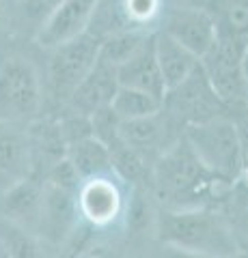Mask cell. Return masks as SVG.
<instances>
[{"instance_id": "6da1fadb", "label": "cell", "mask_w": 248, "mask_h": 258, "mask_svg": "<svg viewBox=\"0 0 248 258\" xmlns=\"http://www.w3.org/2000/svg\"><path fill=\"white\" fill-rule=\"evenodd\" d=\"M151 187H154L162 209L181 211V209L207 207L212 198H220L229 183L216 179L199 161L194 151L183 138V132L151 166Z\"/></svg>"}, {"instance_id": "7a4b0ae2", "label": "cell", "mask_w": 248, "mask_h": 258, "mask_svg": "<svg viewBox=\"0 0 248 258\" xmlns=\"http://www.w3.org/2000/svg\"><path fill=\"white\" fill-rule=\"evenodd\" d=\"M156 232L164 247L181 252L207 258H233L239 254L222 213L210 207L181 211L162 209L156 217Z\"/></svg>"}, {"instance_id": "3957f363", "label": "cell", "mask_w": 248, "mask_h": 258, "mask_svg": "<svg viewBox=\"0 0 248 258\" xmlns=\"http://www.w3.org/2000/svg\"><path fill=\"white\" fill-rule=\"evenodd\" d=\"M183 138L199 161L216 179L233 185L244 168V144L235 120L216 116L205 123L183 127Z\"/></svg>"}, {"instance_id": "277c9868", "label": "cell", "mask_w": 248, "mask_h": 258, "mask_svg": "<svg viewBox=\"0 0 248 258\" xmlns=\"http://www.w3.org/2000/svg\"><path fill=\"white\" fill-rule=\"evenodd\" d=\"M43 103L41 78L24 56H9L0 62V120L20 125L37 118Z\"/></svg>"}, {"instance_id": "5b68a950", "label": "cell", "mask_w": 248, "mask_h": 258, "mask_svg": "<svg viewBox=\"0 0 248 258\" xmlns=\"http://www.w3.org/2000/svg\"><path fill=\"white\" fill-rule=\"evenodd\" d=\"M246 41L248 37H237L231 32L218 30L210 52L199 60L216 97L227 108L246 106V84L242 74V56Z\"/></svg>"}, {"instance_id": "8992f818", "label": "cell", "mask_w": 248, "mask_h": 258, "mask_svg": "<svg viewBox=\"0 0 248 258\" xmlns=\"http://www.w3.org/2000/svg\"><path fill=\"white\" fill-rule=\"evenodd\" d=\"M100 43L102 39L86 30L84 35L50 50L52 54L47 62V88L57 103L65 106L78 84L93 69L100 56Z\"/></svg>"}, {"instance_id": "52a82bcc", "label": "cell", "mask_w": 248, "mask_h": 258, "mask_svg": "<svg viewBox=\"0 0 248 258\" xmlns=\"http://www.w3.org/2000/svg\"><path fill=\"white\" fill-rule=\"evenodd\" d=\"M225 108L227 106L216 97L214 88L207 82L201 62L179 86L166 91L164 95V112L173 120L183 123V127L225 116Z\"/></svg>"}, {"instance_id": "ba28073f", "label": "cell", "mask_w": 248, "mask_h": 258, "mask_svg": "<svg viewBox=\"0 0 248 258\" xmlns=\"http://www.w3.org/2000/svg\"><path fill=\"white\" fill-rule=\"evenodd\" d=\"M100 0H63L35 32V41L43 50H54L63 43L84 35L91 26Z\"/></svg>"}, {"instance_id": "9c48e42d", "label": "cell", "mask_w": 248, "mask_h": 258, "mask_svg": "<svg viewBox=\"0 0 248 258\" xmlns=\"http://www.w3.org/2000/svg\"><path fill=\"white\" fill-rule=\"evenodd\" d=\"M160 30L194 54L199 60L210 52L218 35L214 15L207 9H171L164 15Z\"/></svg>"}, {"instance_id": "30bf717a", "label": "cell", "mask_w": 248, "mask_h": 258, "mask_svg": "<svg viewBox=\"0 0 248 258\" xmlns=\"http://www.w3.org/2000/svg\"><path fill=\"white\" fill-rule=\"evenodd\" d=\"M43 183V200H41V217H39L37 237L41 243L61 245L80 220L76 191L63 189L59 185Z\"/></svg>"}, {"instance_id": "8fae6325", "label": "cell", "mask_w": 248, "mask_h": 258, "mask_svg": "<svg viewBox=\"0 0 248 258\" xmlns=\"http://www.w3.org/2000/svg\"><path fill=\"white\" fill-rule=\"evenodd\" d=\"M76 200L80 217L95 228L115 224L123 213V194L117 181H113V174L82 181Z\"/></svg>"}, {"instance_id": "7c38bea8", "label": "cell", "mask_w": 248, "mask_h": 258, "mask_svg": "<svg viewBox=\"0 0 248 258\" xmlns=\"http://www.w3.org/2000/svg\"><path fill=\"white\" fill-rule=\"evenodd\" d=\"M43 183L37 176L11 181L9 187L0 194V217L20 228L37 235L41 217Z\"/></svg>"}, {"instance_id": "4fadbf2b", "label": "cell", "mask_w": 248, "mask_h": 258, "mask_svg": "<svg viewBox=\"0 0 248 258\" xmlns=\"http://www.w3.org/2000/svg\"><path fill=\"white\" fill-rule=\"evenodd\" d=\"M117 91H119L117 69L97 58L93 69L78 84L74 95L69 97V101L63 108H67V112H71V114L91 116L97 110L108 108L113 103Z\"/></svg>"}, {"instance_id": "5bb4252c", "label": "cell", "mask_w": 248, "mask_h": 258, "mask_svg": "<svg viewBox=\"0 0 248 258\" xmlns=\"http://www.w3.org/2000/svg\"><path fill=\"white\" fill-rule=\"evenodd\" d=\"M171 116L164 112V108L154 116L121 120L119 123V140L125 147L138 151L140 155L149 159L151 153H164L175 140H169V123Z\"/></svg>"}, {"instance_id": "9a60e30c", "label": "cell", "mask_w": 248, "mask_h": 258, "mask_svg": "<svg viewBox=\"0 0 248 258\" xmlns=\"http://www.w3.org/2000/svg\"><path fill=\"white\" fill-rule=\"evenodd\" d=\"M117 82L123 88H134V91H142L147 95H154L158 99L164 101L166 86L162 74H160L156 50H154V35L149 41L136 52L130 60L117 69Z\"/></svg>"}, {"instance_id": "2e32d148", "label": "cell", "mask_w": 248, "mask_h": 258, "mask_svg": "<svg viewBox=\"0 0 248 258\" xmlns=\"http://www.w3.org/2000/svg\"><path fill=\"white\" fill-rule=\"evenodd\" d=\"M0 176L9 181L33 176V155L26 129L0 120Z\"/></svg>"}, {"instance_id": "e0dca14e", "label": "cell", "mask_w": 248, "mask_h": 258, "mask_svg": "<svg viewBox=\"0 0 248 258\" xmlns=\"http://www.w3.org/2000/svg\"><path fill=\"white\" fill-rule=\"evenodd\" d=\"M154 50H156V60L162 74L166 91L179 86L192 71L199 67V58L190 54L186 47H181L177 41H173L169 35L162 30L154 32Z\"/></svg>"}, {"instance_id": "ac0fdd59", "label": "cell", "mask_w": 248, "mask_h": 258, "mask_svg": "<svg viewBox=\"0 0 248 258\" xmlns=\"http://www.w3.org/2000/svg\"><path fill=\"white\" fill-rule=\"evenodd\" d=\"M65 159L80 176V181L97 179V176H110L113 174V164H110V151L104 147L93 136L78 142L67 144Z\"/></svg>"}, {"instance_id": "d6986e66", "label": "cell", "mask_w": 248, "mask_h": 258, "mask_svg": "<svg viewBox=\"0 0 248 258\" xmlns=\"http://www.w3.org/2000/svg\"><path fill=\"white\" fill-rule=\"evenodd\" d=\"M222 217L231 230L239 254H248V187L235 181L222 198Z\"/></svg>"}, {"instance_id": "ffe728a7", "label": "cell", "mask_w": 248, "mask_h": 258, "mask_svg": "<svg viewBox=\"0 0 248 258\" xmlns=\"http://www.w3.org/2000/svg\"><path fill=\"white\" fill-rule=\"evenodd\" d=\"M151 35L154 32L149 30H121V32H115V35H108L102 39L97 58L110 64V67L119 69L149 41Z\"/></svg>"}, {"instance_id": "44dd1931", "label": "cell", "mask_w": 248, "mask_h": 258, "mask_svg": "<svg viewBox=\"0 0 248 258\" xmlns=\"http://www.w3.org/2000/svg\"><path fill=\"white\" fill-rule=\"evenodd\" d=\"M110 164H113V174H117L121 181L145 187L151 181V166L145 155L119 140L113 149H110Z\"/></svg>"}, {"instance_id": "7402d4cb", "label": "cell", "mask_w": 248, "mask_h": 258, "mask_svg": "<svg viewBox=\"0 0 248 258\" xmlns=\"http://www.w3.org/2000/svg\"><path fill=\"white\" fill-rule=\"evenodd\" d=\"M110 108H113V112L119 116V120H134V118H145V116L158 114V112L164 108V101L154 95L142 93V91L119 86Z\"/></svg>"}, {"instance_id": "603a6c76", "label": "cell", "mask_w": 248, "mask_h": 258, "mask_svg": "<svg viewBox=\"0 0 248 258\" xmlns=\"http://www.w3.org/2000/svg\"><path fill=\"white\" fill-rule=\"evenodd\" d=\"M162 5L164 0H115L123 30H147V26L162 15Z\"/></svg>"}, {"instance_id": "cb8c5ba5", "label": "cell", "mask_w": 248, "mask_h": 258, "mask_svg": "<svg viewBox=\"0 0 248 258\" xmlns=\"http://www.w3.org/2000/svg\"><path fill=\"white\" fill-rule=\"evenodd\" d=\"M0 247L9 258H43V243L37 235L0 217Z\"/></svg>"}, {"instance_id": "d4e9b609", "label": "cell", "mask_w": 248, "mask_h": 258, "mask_svg": "<svg viewBox=\"0 0 248 258\" xmlns=\"http://www.w3.org/2000/svg\"><path fill=\"white\" fill-rule=\"evenodd\" d=\"M216 28L237 37H248V0H229L222 5L220 18H214Z\"/></svg>"}, {"instance_id": "484cf974", "label": "cell", "mask_w": 248, "mask_h": 258, "mask_svg": "<svg viewBox=\"0 0 248 258\" xmlns=\"http://www.w3.org/2000/svg\"><path fill=\"white\" fill-rule=\"evenodd\" d=\"M91 120V134L95 140H100L104 147H108V151L119 142V116L113 112V108H102L95 114L89 116Z\"/></svg>"}, {"instance_id": "4316f807", "label": "cell", "mask_w": 248, "mask_h": 258, "mask_svg": "<svg viewBox=\"0 0 248 258\" xmlns=\"http://www.w3.org/2000/svg\"><path fill=\"white\" fill-rule=\"evenodd\" d=\"M63 3V0H24L22 9H24V18L28 22H33L39 28L41 24L50 18L52 11Z\"/></svg>"}, {"instance_id": "83f0119b", "label": "cell", "mask_w": 248, "mask_h": 258, "mask_svg": "<svg viewBox=\"0 0 248 258\" xmlns=\"http://www.w3.org/2000/svg\"><path fill=\"white\" fill-rule=\"evenodd\" d=\"M164 3H171L173 9H207L210 7V0H164Z\"/></svg>"}, {"instance_id": "f1b7e54d", "label": "cell", "mask_w": 248, "mask_h": 258, "mask_svg": "<svg viewBox=\"0 0 248 258\" xmlns=\"http://www.w3.org/2000/svg\"><path fill=\"white\" fill-rule=\"evenodd\" d=\"M166 258H207V256L192 254V252H181V249H173V247H166Z\"/></svg>"}, {"instance_id": "f546056e", "label": "cell", "mask_w": 248, "mask_h": 258, "mask_svg": "<svg viewBox=\"0 0 248 258\" xmlns=\"http://www.w3.org/2000/svg\"><path fill=\"white\" fill-rule=\"evenodd\" d=\"M242 74H244V84H246V101H248V41H246L244 56H242Z\"/></svg>"}, {"instance_id": "4dcf8cb0", "label": "cell", "mask_w": 248, "mask_h": 258, "mask_svg": "<svg viewBox=\"0 0 248 258\" xmlns=\"http://www.w3.org/2000/svg\"><path fill=\"white\" fill-rule=\"evenodd\" d=\"M239 183L244 185V187H248V155L244 157V168H242V174H239Z\"/></svg>"}, {"instance_id": "1f68e13d", "label": "cell", "mask_w": 248, "mask_h": 258, "mask_svg": "<svg viewBox=\"0 0 248 258\" xmlns=\"http://www.w3.org/2000/svg\"><path fill=\"white\" fill-rule=\"evenodd\" d=\"M9 18V7H7V0H0V24H5Z\"/></svg>"}, {"instance_id": "d6a6232c", "label": "cell", "mask_w": 248, "mask_h": 258, "mask_svg": "<svg viewBox=\"0 0 248 258\" xmlns=\"http://www.w3.org/2000/svg\"><path fill=\"white\" fill-rule=\"evenodd\" d=\"M0 258H9V256H7V252H5L3 247H0Z\"/></svg>"}, {"instance_id": "836d02e7", "label": "cell", "mask_w": 248, "mask_h": 258, "mask_svg": "<svg viewBox=\"0 0 248 258\" xmlns=\"http://www.w3.org/2000/svg\"><path fill=\"white\" fill-rule=\"evenodd\" d=\"M84 258H104V256H100V254H93V256H84Z\"/></svg>"}]
</instances>
